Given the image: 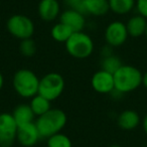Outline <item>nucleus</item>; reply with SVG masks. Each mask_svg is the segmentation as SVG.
Wrapping results in <instances>:
<instances>
[{
    "mask_svg": "<svg viewBox=\"0 0 147 147\" xmlns=\"http://www.w3.org/2000/svg\"><path fill=\"white\" fill-rule=\"evenodd\" d=\"M67 115L63 110L51 108L47 113L37 117L35 125L40 138L47 139L57 133L61 132L67 124Z\"/></svg>",
    "mask_w": 147,
    "mask_h": 147,
    "instance_id": "obj_1",
    "label": "nucleus"
},
{
    "mask_svg": "<svg viewBox=\"0 0 147 147\" xmlns=\"http://www.w3.org/2000/svg\"><path fill=\"white\" fill-rule=\"evenodd\" d=\"M141 71L131 65H122L113 75L115 83V91L120 94H127L135 91L142 85Z\"/></svg>",
    "mask_w": 147,
    "mask_h": 147,
    "instance_id": "obj_2",
    "label": "nucleus"
},
{
    "mask_svg": "<svg viewBox=\"0 0 147 147\" xmlns=\"http://www.w3.org/2000/svg\"><path fill=\"white\" fill-rule=\"evenodd\" d=\"M38 77L34 71L28 69H20L15 71L12 85L15 92L22 98H32L38 93Z\"/></svg>",
    "mask_w": 147,
    "mask_h": 147,
    "instance_id": "obj_3",
    "label": "nucleus"
},
{
    "mask_svg": "<svg viewBox=\"0 0 147 147\" xmlns=\"http://www.w3.org/2000/svg\"><path fill=\"white\" fill-rule=\"evenodd\" d=\"M65 45L69 55L75 59H87L94 51V41L83 31L74 32Z\"/></svg>",
    "mask_w": 147,
    "mask_h": 147,
    "instance_id": "obj_4",
    "label": "nucleus"
},
{
    "mask_svg": "<svg viewBox=\"0 0 147 147\" xmlns=\"http://www.w3.org/2000/svg\"><path fill=\"white\" fill-rule=\"evenodd\" d=\"M65 90V79L59 73H49L39 80L38 93L45 99L55 101Z\"/></svg>",
    "mask_w": 147,
    "mask_h": 147,
    "instance_id": "obj_5",
    "label": "nucleus"
},
{
    "mask_svg": "<svg viewBox=\"0 0 147 147\" xmlns=\"http://www.w3.org/2000/svg\"><path fill=\"white\" fill-rule=\"evenodd\" d=\"M7 30L12 36L20 39L30 38L34 33V23L28 16L23 14H14L6 22Z\"/></svg>",
    "mask_w": 147,
    "mask_h": 147,
    "instance_id": "obj_6",
    "label": "nucleus"
},
{
    "mask_svg": "<svg viewBox=\"0 0 147 147\" xmlns=\"http://www.w3.org/2000/svg\"><path fill=\"white\" fill-rule=\"evenodd\" d=\"M18 125L11 113H0V147H11L16 140Z\"/></svg>",
    "mask_w": 147,
    "mask_h": 147,
    "instance_id": "obj_7",
    "label": "nucleus"
},
{
    "mask_svg": "<svg viewBox=\"0 0 147 147\" xmlns=\"http://www.w3.org/2000/svg\"><path fill=\"white\" fill-rule=\"evenodd\" d=\"M129 34L126 28V23L122 21H112L109 23L105 30V40L107 45L112 47H117L124 45Z\"/></svg>",
    "mask_w": 147,
    "mask_h": 147,
    "instance_id": "obj_8",
    "label": "nucleus"
},
{
    "mask_svg": "<svg viewBox=\"0 0 147 147\" xmlns=\"http://www.w3.org/2000/svg\"><path fill=\"white\" fill-rule=\"evenodd\" d=\"M91 85L93 90L99 94H111L115 90L114 76L104 69H100L93 75Z\"/></svg>",
    "mask_w": 147,
    "mask_h": 147,
    "instance_id": "obj_9",
    "label": "nucleus"
},
{
    "mask_svg": "<svg viewBox=\"0 0 147 147\" xmlns=\"http://www.w3.org/2000/svg\"><path fill=\"white\" fill-rule=\"evenodd\" d=\"M40 138L39 132L36 128L35 122L18 126L16 140L23 147H32L38 142Z\"/></svg>",
    "mask_w": 147,
    "mask_h": 147,
    "instance_id": "obj_10",
    "label": "nucleus"
},
{
    "mask_svg": "<svg viewBox=\"0 0 147 147\" xmlns=\"http://www.w3.org/2000/svg\"><path fill=\"white\" fill-rule=\"evenodd\" d=\"M74 7V9H77L82 13H88L94 16H103L110 10L108 0H84L82 3Z\"/></svg>",
    "mask_w": 147,
    "mask_h": 147,
    "instance_id": "obj_11",
    "label": "nucleus"
},
{
    "mask_svg": "<svg viewBox=\"0 0 147 147\" xmlns=\"http://www.w3.org/2000/svg\"><path fill=\"white\" fill-rule=\"evenodd\" d=\"M59 22L67 25L69 28L73 29L74 32L83 31L86 24V18L84 13L77 9H67L59 15Z\"/></svg>",
    "mask_w": 147,
    "mask_h": 147,
    "instance_id": "obj_12",
    "label": "nucleus"
},
{
    "mask_svg": "<svg viewBox=\"0 0 147 147\" xmlns=\"http://www.w3.org/2000/svg\"><path fill=\"white\" fill-rule=\"evenodd\" d=\"M37 12L42 20L47 22L53 21L61 15V5L57 0H40Z\"/></svg>",
    "mask_w": 147,
    "mask_h": 147,
    "instance_id": "obj_13",
    "label": "nucleus"
},
{
    "mask_svg": "<svg viewBox=\"0 0 147 147\" xmlns=\"http://www.w3.org/2000/svg\"><path fill=\"white\" fill-rule=\"evenodd\" d=\"M141 119L139 114L134 110H124L119 114L117 124L122 130L132 131L139 126Z\"/></svg>",
    "mask_w": 147,
    "mask_h": 147,
    "instance_id": "obj_14",
    "label": "nucleus"
},
{
    "mask_svg": "<svg viewBox=\"0 0 147 147\" xmlns=\"http://www.w3.org/2000/svg\"><path fill=\"white\" fill-rule=\"evenodd\" d=\"M147 25V19L142 15L137 14L130 17L126 22V28L129 36L140 37L145 34Z\"/></svg>",
    "mask_w": 147,
    "mask_h": 147,
    "instance_id": "obj_15",
    "label": "nucleus"
},
{
    "mask_svg": "<svg viewBox=\"0 0 147 147\" xmlns=\"http://www.w3.org/2000/svg\"><path fill=\"white\" fill-rule=\"evenodd\" d=\"M14 118L15 122L17 123L18 126H22L25 124H29L32 123L34 120V113L31 110L30 106L27 104H20L13 110L11 113Z\"/></svg>",
    "mask_w": 147,
    "mask_h": 147,
    "instance_id": "obj_16",
    "label": "nucleus"
},
{
    "mask_svg": "<svg viewBox=\"0 0 147 147\" xmlns=\"http://www.w3.org/2000/svg\"><path fill=\"white\" fill-rule=\"evenodd\" d=\"M110 10L119 15L131 12L135 8L136 0H108Z\"/></svg>",
    "mask_w": 147,
    "mask_h": 147,
    "instance_id": "obj_17",
    "label": "nucleus"
},
{
    "mask_svg": "<svg viewBox=\"0 0 147 147\" xmlns=\"http://www.w3.org/2000/svg\"><path fill=\"white\" fill-rule=\"evenodd\" d=\"M51 101L45 99V97L40 96L39 94L35 95L34 97L31 98V101L29 103V106H30L31 110L33 111L35 116L39 117L42 114L47 113L49 110H51Z\"/></svg>",
    "mask_w": 147,
    "mask_h": 147,
    "instance_id": "obj_18",
    "label": "nucleus"
},
{
    "mask_svg": "<svg viewBox=\"0 0 147 147\" xmlns=\"http://www.w3.org/2000/svg\"><path fill=\"white\" fill-rule=\"evenodd\" d=\"M74 33L73 29L69 28L67 25L63 24L61 22H57L51 27V37L57 42H67V40Z\"/></svg>",
    "mask_w": 147,
    "mask_h": 147,
    "instance_id": "obj_19",
    "label": "nucleus"
},
{
    "mask_svg": "<svg viewBox=\"0 0 147 147\" xmlns=\"http://www.w3.org/2000/svg\"><path fill=\"white\" fill-rule=\"evenodd\" d=\"M122 65V61L117 55H111L109 57H103L102 63H101V69H104V71L114 75L120 69Z\"/></svg>",
    "mask_w": 147,
    "mask_h": 147,
    "instance_id": "obj_20",
    "label": "nucleus"
},
{
    "mask_svg": "<svg viewBox=\"0 0 147 147\" xmlns=\"http://www.w3.org/2000/svg\"><path fill=\"white\" fill-rule=\"evenodd\" d=\"M47 147H73L71 140L69 136L61 132L53 135L47 138Z\"/></svg>",
    "mask_w": 147,
    "mask_h": 147,
    "instance_id": "obj_21",
    "label": "nucleus"
},
{
    "mask_svg": "<svg viewBox=\"0 0 147 147\" xmlns=\"http://www.w3.org/2000/svg\"><path fill=\"white\" fill-rule=\"evenodd\" d=\"M36 43L32 38L22 39L19 43V51L25 57H31L36 53Z\"/></svg>",
    "mask_w": 147,
    "mask_h": 147,
    "instance_id": "obj_22",
    "label": "nucleus"
},
{
    "mask_svg": "<svg viewBox=\"0 0 147 147\" xmlns=\"http://www.w3.org/2000/svg\"><path fill=\"white\" fill-rule=\"evenodd\" d=\"M135 8L138 14L142 15L147 19V0H136Z\"/></svg>",
    "mask_w": 147,
    "mask_h": 147,
    "instance_id": "obj_23",
    "label": "nucleus"
},
{
    "mask_svg": "<svg viewBox=\"0 0 147 147\" xmlns=\"http://www.w3.org/2000/svg\"><path fill=\"white\" fill-rule=\"evenodd\" d=\"M142 128H143V131H144V133L147 135V114L144 116V118H143L142 120Z\"/></svg>",
    "mask_w": 147,
    "mask_h": 147,
    "instance_id": "obj_24",
    "label": "nucleus"
},
{
    "mask_svg": "<svg viewBox=\"0 0 147 147\" xmlns=\"http://www.w3.org/2000/svg\"><path fill=\"white\" fill-rule=\"evenodd\" d=\"M142 85L147 89V71L142 75Z\"/></svg>",
    "mask_w": 147,
    "mask_h": 147,
    "instance_id": "obj_25",
    "label": "nucleus"
},
{
    "mask_svg": "<svg viewBox=\"0 0 147 147\" xmlns=\"http://www.w3.org/2000/svg\"><path fill=\"white\" fill-rule=\"evenodd\" d=\"M67 1L69 3V4L75 6V5H78V4H80V3H82L84 0H67Z\"/></svg>",
    "mask_w": 147,
    "mask_h": 147,
    "instance_id": "obj_26",
    "label": "nucleus"
},
{
    "mask_svg": "<svg viewBox=\"0 0 147 147\" xmlns=\"http://www.w3.org/2000/svg\"><path fill=\"white\" fill-rule=\"evenodd\" d=\"M3 85H4V78H3V75L0 71V91L3 88Z\"/></svg>",
    "mask_w": 147,
    "mask_h": 147,
    "instance_id": "obj_27",
    "label": "nucleus"
},
{
    "mask_svg": "<svg viewBox=\"0 0 147 147\" xmlns=\"http://www.w3.org/2000/svg\"><path fill=\"white\" fill-rule=\"evenodd\" d=\"M109 147H122L121 145H119V144H113V145H111V146H109Z\"/></svg>",
    "mask_w": 147,
    "mask_h": 147,
    "instance_id": "obj_28",
    "label": "nucleus"
},
{
    "mask_svg": "<svg viewBox=\"0 0 147 147\" xmlns=\"http://www.w3.org/2000/svg\"><path fill=\"white\" fill-rule=\"evenodd\" d=\"M144 35L147 37V25H146V30H145V34H144Z\"/></svg>",
    "mask_w": 147,
    "mask_h": 147,
    "instance_id": "obj_29",
    "label": "nucleus"
},
{
    "mask_svg": "<svg viewBox=\"0 0 147 147\" xmlns=\"http://www.w3.org/2000/svg\"><path fill=\"white\" fill-rule=\"evenodd\" d=\"M43 147H47V146H43Z\"/></svg>",
    "mask_w": 147,
    "mask_h": 147,
    "instance_id": "obj_30",
    "label": "nucleus"
}]
</instances>
